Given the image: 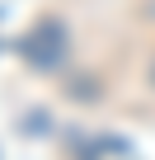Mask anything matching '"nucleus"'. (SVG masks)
<instances>
[{"instance_id":"nucleus-1","label":"nucleus","mask_w":155,"mask_h":160,"mask_svg":"<svg viewBox=\"0 0 155 160\" xmlns=\"http://www.w3.org/2000/svg\"><path fill=\"white\" fill-rule=\"evenodd\" d=\"M19 52H24L33 66H56V61H61V52H66V42H61V24L42 19V24L19 42Z\"/></svg>"}]
</instances>
